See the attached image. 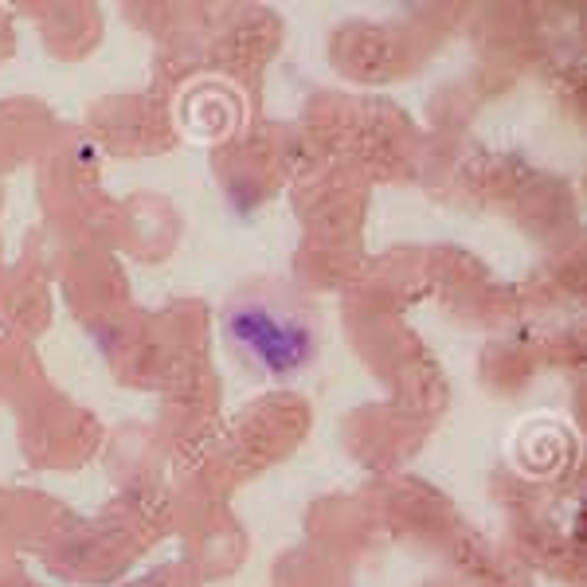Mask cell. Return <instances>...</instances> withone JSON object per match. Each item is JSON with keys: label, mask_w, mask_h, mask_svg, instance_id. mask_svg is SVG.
I'll return each instance as SVG.
<instances>
[{"label": "cell", "mask_w": 587, "mask_h": 587, "mask_svg": "<svg viewBox=\"0 0 587 587\" xmlns=\"http://www.w3.org/2000/svg\"><path fill=\"white\" fill-rule=\"evenodd\" d=\"M224 337L251 372H263L271 380L302 372L317 349L310 310L282 298L278 290H251L235 298L224 314Z\"/></svg>", "instance_id": "cell-1"}]
</instances>
